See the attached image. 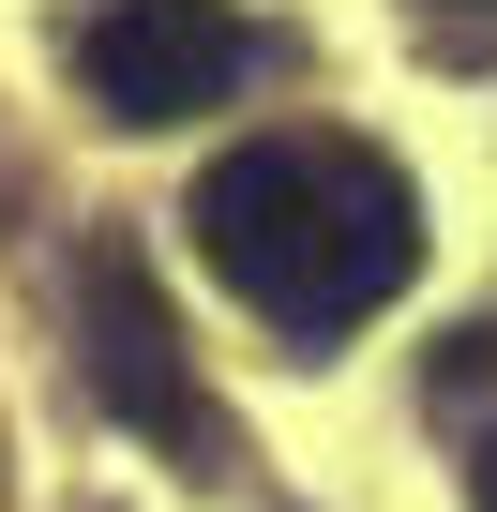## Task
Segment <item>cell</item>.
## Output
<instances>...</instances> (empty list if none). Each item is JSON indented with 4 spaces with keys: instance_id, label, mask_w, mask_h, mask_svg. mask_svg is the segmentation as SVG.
Masks as SVG:
<instances>
[{
    "instance_id": "1",
    "label": "cell",
    "mask_w": 497,
    "mask_h": 512,
    "mask_svg": "<svg viewBox=\"0 0 497 512\" xmlns=\"http://www.w3.org/2000/svg\"><path fill=\"white\" fill-rule=\"evenodd\" d=\"M181 226H196V256H211L287 347H347V332L422 272V196H407V166L362 151V136H241V151L196 166Z\"/></svg>"
},
{
    "instance_id": "3",
    "label": "cell",
    "mask_w": 497,
    "mask_h": 512,
    "mask_svg": "<svg viewBox=\"0 0 497 512\" xmlns=\"http://www.w3.org/2000/svg\"><path fill=\"white\" fill-rule=\"evenodd\" d=\"M241 76H257V31L226 16V0H106V16L76 31V91L106 121H211Z\"/></svg>"
},
{
    "instance_id": "2",
    "label": "cell",
    "mask_w": 497,
    "mask_h": 512,
    "mask_svg": "<svg viewBox=\"0 0 497 512\" xmlns=\"http://www.w3.org/2000/svg\"><path fill=\"white\" fill-rule=\"evenodd\" d=\"M76 347H91V392H106L121 437H151L166 467H211L226 422L196 392V347H181V317H166V287H151L136 241H91L76 256Z\"/></svg>"
},
{
    "instance_id": "4",
    "label": "cell",
    "mask_w": 497,
    "mask_h": 512,
    "mask_svg": "<svg viewBox=\"0 0 497 512\" xmlns=\"http://www.w3.org/2000/svg\"><path fill=\"white\" fill-rule=\"evenodd\" d=\"M467 512H497V422H482V452H467Z\"/></svg>"
}]
</instances>
